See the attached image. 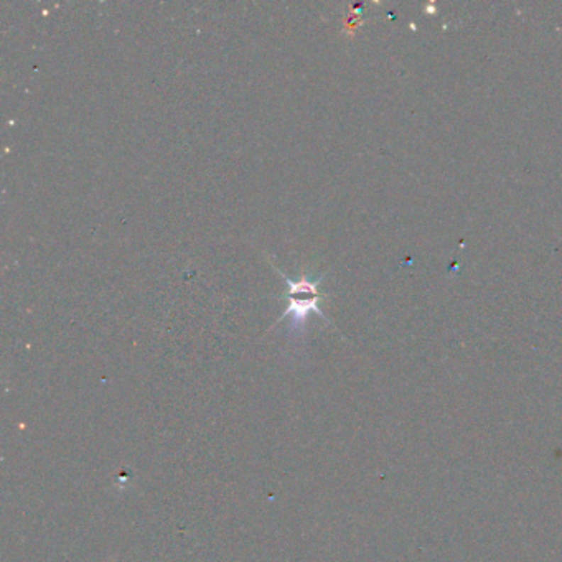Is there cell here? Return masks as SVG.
I'll return each instance as SVG.
<instances>
[{"instance_id":"6da1fadb","label":"cell","mask_w":562,"mask_h":562,"mask_svg":"<svg viewBox=\"0 0 562 562\" xmlns=\"http://www.w3.org/2000/svg\"><path fill=\"white\" fill-rule=\"evenodd\" d=\"M277 272L282 275L285 284H287V290L284 294V300L287 304V309L282 314V316L277 321H282L284 319H289V315L292 316L294 325L304 324L309 316L310 312H314L320 316V319L326 320V316L324 315V312L320 309V302L324 300L326 295L320 292L319 284L320 280H314L307 275H302L299 280L290 279L289 275H285L282 270L277 269Z\"/></svg>"}]
</instances>
